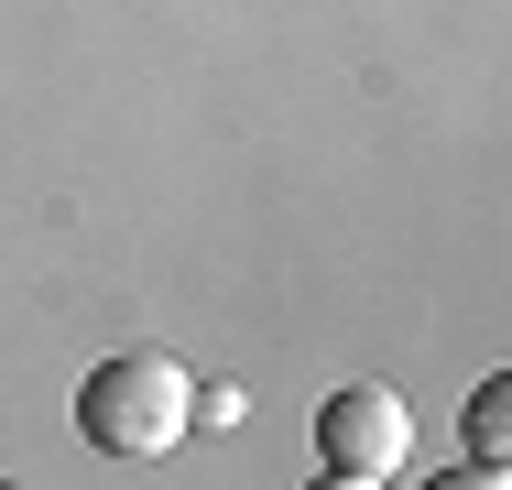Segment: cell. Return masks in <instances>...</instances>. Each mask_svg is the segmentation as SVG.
Instances as JSON below:
<instances>
[{
	"mask_svg": "<svg viewBox=\"0 0 512 490\" xmlns=\"http://www.w3.org/2000/svg\"><path fill=\"white\" fill-rule=\"evenodd\" d=\"M414 447V414L393 382H338L327 403H316V458L327 469H349V480H393Z\"/></svg>",
	"mask_w": 512,
	"mask_h": 490,
	"instance_id": "7a4b0ae2",
	"label": "cell"
},
{
	"mask_svg": "<svg viewBox=\"0 0 512 490\" xmlns=\"http://www.w3.org/2000/svg\"><path fill=\"white\" fill-rule=\"evenodd\" d=\"M469 458H480V469H502V458H512V382H480V392H469Z\"/></svg>",
	"mask_w": 512,
	"mask_h": 490,
	"instance_id": "3957f363",
	"label": "cell"
},
{
	"mask_svg": "<svg viewBox=\"0 0 512 490\" xmlns=\"http://www.w3.org/2000/svg\"><path fill=\"white\" fill-rule=\"evenodd\" d=\"M197 425V382L164 360V349H120L77 382V436L109 458H175Z\"/></svg>",
	"mask_w": 512,
	"mask_h": 490,
	"instance_id": "6da1fadb",
	"label": "cell"
},
{
	"mask_svg": "<svg viewBox=\"0 0 512 490\" xmlns=\"http://www.w3.org/2000/svg\"><path fill=\"white\" fill-rule=\"evenodd\" d=\"M316 490H382V480H349V469H327V480H316Z\"/></svg>",
	"mask_w": 512,
	"mask_h": 490,
	"instance_id": "5b68a950",
	"label": "cell"
},
{
	"mask_svg": "<svg viewBox=\"0 0 512 490\" xmlns=\"http://www.w3.org/2000/svg\"><path fill=\"white\" fill-rule=\"evenodd\" d=\"M425 490H502V469H480V458H469V469H447V480H425Z\"/></svg>",
	"mask_w": 512,
	"mask_h": 490,
	"instance_id": "277c9868",
	"label": "cell"
}]
</instances>
